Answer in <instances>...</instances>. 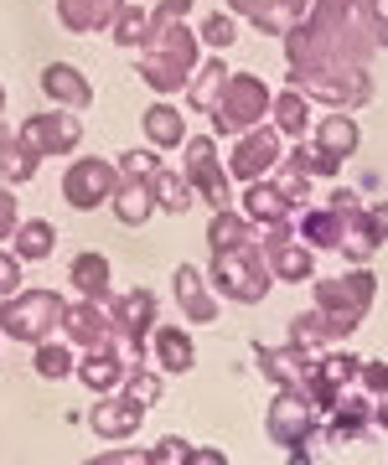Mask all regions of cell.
<instances>
[{"label": "cell", "instance_id": "32", "mask_svg": "<svg viewBox=\"0 0 388 465\" xmlns=\"http://www.w3.org/2000/svg\"><path fill=\"white\" fill-rule=\"evenodd\" d=\"M373 424V403L368 399H337V409H332V440H357V434Z\"/></svg>", "mask_w": 388, "mask_h": 465}, {"label": "cell", "instance_id": "46", "mask_svg": "<svg viewBox=\"0 0 388 465\" xmlns=\"http://www.w3.org/2000/svg\"><path fill=\"white\" fill-rule=\"evenodd\" d=\"M357 382H363L368 393H388V367L383 362H363V357H357Z\"/></svg>", "mask_w": 388, "mask_h": 465}, {"label": "cell", "instance_id": "31", "mask_svg": "<svg viewBox=\"0 0 388 465\" xmlns=\"http://www.w3.org/2000/svg\"><path fill=\"white\" fill-rule=\"evenodd\" d=\"M316 145L326 150V155H342V161H347V155L357 150L353 114H326V119H321V124H316Z\"/></svg>", "mask_w": 388, "mask_h": 465}, {"label": "cell", "instance_id": "23", "mask_svg": "<svg viewBox=\"0 0 388 465\" xmlns=\"http://www.w3.org/2000/svg\"><path fill=\"white\" fill-rule=\"evenodd\" d=\"M124 372H130V367H124V357H119L114 347H94L84 362H78V378H84V388H94V393L119 388V382H124Z\"/></svg>", "mask_w": 388, "mask_h": 465}, {"label": "cell", "instance_id": "39", "mask_svg": "<svg viewBox=\"0 0 388 465\" xmlns=\"http://www.w3.org/2000/svg\"><path fill=\"white\" fill-rule=\"evenodd\" d=\"M290 166L305 171V176H337L342 155H326L321 145H295V150H290Z\"/></svg>", "mask_w": 388, "mask_h": 465}, {"label": "cell", "instance_id": "19", "mask_svg": "<svg viewBox=\"0 0 388 465\" xmlns=\"http://www.w3.org/2000/svg\"><path fill=\"white\" fill-rule=\"evenodd\" d=\"M119 11H124V0H57V21L78 36L99 32V26H114Z\"/></svg>", "mask_w": 388, "mask_h": 465}, {"label": "cell", "instance_id": "22", "mask_svg": "<svg viewBox=\"0 0 388 465\" xmlns=\"http://www.w3.org/2000/svg\"><path fill=\"white\" fill-rule=\"evenodd\" d=\"M140 419H145V409H140V403L109 399V403H94L88 424H94V434H99V440H130V434L140 430Z\"/></svg>", "mask_w": 388, "mask_h": 465}, {"label": "cell", "instance_id": "27", "mask_svg": "<svg viewBox=\"0 0 388 465\" xmlns=\"http://www.w3.org/2000/svg\"><path fill=\"white\" fill-rule=\"evenodd\" d=\"M36 166H42V161H36L32 150L21 145V134H5V130H0V182H5V186L32 182Z\"/></svg>", "mask_w": 388, "mask_h": 465}, {"label": "cell", "instance_id": "34", "mask_svg": "<svg viewBox=\"0 0 388 465\" xmlns=\"http://www.w3.org/2000/svg\"><path fill=\"white\" fill-rule=\"evenodd\" d=\"M57 249V228H52V223H42V217H36V223H16V259H47V253Z\"/></svg>", "mask_w": 388, "mask_h": 465}, {"label": "cell", "instance_id": "20", "mask_svg": "<svg viewBox=\"0 0 388 465\" xmlns=\"http://www.w3.org/2000/svg\"><path fill=\"white\" fill-rule=\"evenodd\" d=\"M290 213H295V202L280 192V186H270L264 176L259 182H249V197H244V217H254V223H264V228H290Z\"/></svg>", "mask_w": 388, "mask_h": 465}, {"label": "cell", "instance_id": "1", "mask_svg": "<svg viewBox=\"0 0 388 465\" xmlns=\"http://www.w3.org/2000/svg\"><path fill=\"white\" fill-rule=\"evenodd\" d=\"M197 73V36L186 32L176 16H155L151 11V32L140 42V78L155 94H182Z\"/></svg>", "mask_w": 388, "mask_h": 465}, {"label": "cell", "instance_id": "40", "mask_svg": "<svg viewBox=\"0 0 388 465\" xmlns=\"http://www.w3.org/2000/svg\"><path fill=\"white\" fill-rule=\"evenodd\" d=\"M36 372L42 378H73L78 372V362H73V351L68 347H52V341H36Z\"/></svg>", "mask_w": 388, "mask_h": 465}, {"label": "cell", "instance_id": "4", "mask_svg": "<svg viewBox=\"0 0 388 465\" xmlns=\"http://www.w3.org/2000/svg\"><path fill=\"white\" fill-rule=\"evenodd\" d=\"M213 280L228 300L238 305H259L270 295V259L259 243H238V249H213Z\"/></svg>", "mask_w": 388, "mask_h": 465}, {"label": "cell", "instance_id": "26", "mask_svg": "<svg viewBox=\"0 0 388 465\" xmlns=\"http://www.w3.org/2000/svg\"><path fill=\"white\" fill-rule=\"evenodd\" d=\"M270 114H274V130L290 134V140H301L311 130V104H305L301 88H285V94H274L270 99Z\"/></svg>", "mask_w": 388, "mask_h": 465}, {"label": "cell", "instance_id": "33", "mask_svg": "<svg viewBox=\"0 0 388 465\" xmlns=\"http://www.w3.org/2000/svg\"><path fill=\"white\" fill-rule=\"evenodd\" d=\"M223 84H228V67H223L218 57H213L207 67H197V73H192V84H186L192 109H207V114H213V104L223 99Z\"/></svg>", "mask_w": 388, "mask_h": 465}, {"label": "cell", "instance_id": "49", "mask_svg": "<svg viewBox=\"0 0 388 465\" xmlns=\"http://www.w3.org/2000/svg\"><path fill=\"white\" fill-rule=\"evenodd\" d=\"M305 182H311V176H305V171L285 166V171H280V182H274V186H280V192H285L290 202H305Z\"/></svg>", "mask_w": 388, "mask_h": 465}, {"label": "cell", "instance_id": "52", "mask_svg": "<svg viewBox=\"0 0 388 465\" xmlns=\"http://www.w3.org/2000/svg\"><path fill=\"white\" fill-rule=\"evenodd\" d=\"M186 465H223V455H218V450H192V460H186Z\"/></svg>", "mask_w": 388, "mask_h": 465}, {"label": "cell", "instance_id": "14", "mask_svg": "<svg viewBox=\"0 0 388 465\" xmlns=\"http://www.w3.org/2000/svg\"><path fill=\"white\" fill-rule=\"evenodd\" d=\"M342 213V238H337V253L342 259H353V264H368L373 253L383 249V232H378V223H373L368 207H337Z\"/></svg>", "mask_w": 388, "mask_h": 465}, {"label": "cell", "instance_id": "6", "mask_svg": "<svg viewBox=\"0 0 388 465\" xmlns=\"http://www.w3.org/2000/svg\"><path fill=\"white\" fill-rule=\"evenodd\" d=\"M57 326H63V295H52V290H16L0 305V331L16 336V341H32L36 347Z\"/></svg>", "mask_w": 388, "mask_h": 465}, {"label": "cell", "instance_id": "21", "mask_svg": "<svg viewBox=\"0 0 388 465\" xmlns=\"http://www.w3.org/2000/svg\"><path fill=\"white\" fill-rule=\"evenodd\" d=\"M109 202H114V217L124 228H140V223H151V213H155V192H151L145 176H119Z\"/></svg>", "mask_w": 388, "mask_h": 465}, {"label": "cell", "instance_id": "55", "mask_svg": "<svg viewBox=\"0 0 388 465\" xmlns=\"http://www.w3.org/2000/svg\"><path fill=\"white\" fill-rule=\"evenodd\" d=\"M373 424H383V430H388V403H378V409H373Z\"/></svg>", "mask_w": 388, "mask_h": 465}, {"label": "cell", "instance_id": "10", "mask_svg": "<svg viewBox=\"0 0 388 465\" xmlns=\"http://www.w3.org/2000/svg\"><path fill=\"white\" fill-rule=\"evenodd\" d=\"M114 186H119V166L84 155V161H73L68 176H63V197H68V207H78V213H94V207H104V202L114 197Z\"/></svg>", "mask_w": 388, "mask_h": 465}, {"label": "cell", "instance_id": "44", "mask_svg": "<svg viewBox=\"0 0 388 465\" xmlns=\"http://www.w3.org/2000/svg\"><path fill=\"white\" fill-rule=\"evenodd\" d=\"M155 171H161V155L155 150H124L119 155V176H145L151 182Z\"/></svg>", "mask_w": 388, "mask_h": 465}, {"label": "cell", "instance_id": "24", "mask_svg": "<svg viewBox=\"0 0 388 465\" xmlns=\"http://www.w3.org/2000/svg\"><path fill=\"white\" fill-rule=\"evenodd\" d=\"M151 351L161 357L166 372H186V367L197 362V347H192V336H186L182 326H155V331H151Z\"/></svg>", "mask_w": 388, "mask_h": 465}, {"label": "cell", "instance_id": "17", "mask_svg": "<svg viewBox=\"0 0 388 465\" xmlns=\"http://www.w3.org/2000/svg\"><path fill=\"white\" fill-rule=\"evenodd\" d=\"M42 94H47L52 104H63V109H78V114L94 104V84H88V78H84L73 63L42 67Z\"/></svg>", "mask_w": 388, "mask_h": 465}, {"label": "cell", "instance_id": "15", "mask_svg": "<svg viewBox=\"0 0 388 465\" xmlns=\"http://www.w3.org/2000/svg\"><path fill=\"white\" fill-rule=\"evenodd\" d=\"M63 331H68L84 351L114 347V321L99 311V300H78V305H63Z\"/></svg>", "mask_w": 388, "mask_h": 465}, {"label": "cell", "instance_id": "48", "mask_svg": "<svg viewBox=\"0 0 388 465\" xmlns=\"http://www.w3.org/2000/svg\"><path fill=\"white\" fill-rule=\"evenodd\" d=\"M16 290H21V259L16 253H0V300L16 295Z\"/></svg>", "mask_w": 388, "mask_h": 465}, {"label": "cell", "instance_id": "2", "mask_svg": "<svg viewBox=\"0 0 388 465\" xmlns=\"http://www.w3.org/2000/svg\"><path fill=\"white\" fill-rule=\"evenodd\" d=\"M301 21L311 26V36L321 42V52H326V57L368 67V57H373V47H378V42H373L368 21L357 16V0H311Z\"/></svg>", "mask_w": 388, "mask_h": 465}, {"label": "cell", "instance_id": "42", "mask_svg": "<svg viewBox=\"0 0 388 465\" xmlns=\"http://www.w3.org/2000/svg\"><path fill=\"white\" fill-rule=\"evenodd\" d=\"M124 399L140 403V409H151L161 399V378L155 372H124Z\"/></svg>", "mask_w": 388, "mask_h": 465}, {"label": "cell", "instance_id": "56", "mask_svg": "<svg viewBox=\"0 0 388 465\" xmlns=\"http://www.w3.org/2000/svg\"><path fill=\"white\" fill-rule=\"evenodd\" d=\"M0 109H5V88H0Z\"/></svg>", "mask_w": 388, "mask_h": 465}, {"label": "cell", "instance_id": "11", "mask_svg": "<svg viewBox=\"0 0 388 465\" xmlns=\"http://www.w3.org/2000/svg\"><path fill=\"white\" fill-rule=\"evenodd\" d=\"M280 140L285 134L274 130V124H254V130L238 134L234 155H228V176H238V182H259L264 171L280 166Z\"/></svg>", "mask_w": 388, "mask_h": 465}, {"label": "cell", "instance_id": "53", "mask_svg": "<svg viewBox=\"0 0 388 465\" xmlns=\"http://www.w3.org/2000/svg\"><path fill=\"white\" fill-rule=\"evenodd\" d=\"M305 5H311V0H280V11H285L290 21H301V16H305Z\"/></svg>", "mask_w": 388, "mask_h": 465}, {"label": "cell", "instance_id": "28", "mask_svg": "<svg viewBox=\"0 0 388 465\" xmlns=\"http://www.w3.org/2000/svg\"><path fill=\"white\" fill-rule=\"evenodd\" d=\"M254 357L264 367V378H274L280 388H301V351L295 347H264V341H254Z\"/></svg>", "mask_w": 388, "mask_h": 465}, {"label": "cell", "instance_id": "36", "mask_svg": "<svg viewBox=\"0 0 388 465\" xmlns=\"http://www.w3.org/2000/svg\"><path fill=\"white\" fill-rule=\"evenodd\" d=\"M234 5V16H249L259 32H270V36H280L290 26V16L280 11V0H228Z\"/></svg>", "mask_w": 388, "mask_h": 465}, {"label": "cell", "instance_id": "50", "mask_svg": "<svg viewBox=\"0 0 388 465\" xmlns=\"http://www.w3.org/2000/svg\"><path fill=\"white\" fill-rule=\"evenodd\" d=\"M16 197H11V186L0 182V238H11V232H16Z\"/></svg>", "mask_w": 388, "mask_h": 465}, {"label": "cell", "instance_id": "12", "mask_svg": "<svg viewBox=\"0 0 388 465\" xmlns=\"http://www.w3.org/2000/svg\"><path fill=\"white\" fill-rule=\"evenodd\" d=\"M186 186L207 197L213 207H228V171L218 166V145L207 140V134H186Z\"/></svg>", "mask_w": 388, "mask_h": 465}, {"label": "cell", "instance_id": "5", "mask_svg": "<svg viewBox=\"0 0 388 465\" xmlns=\"http://www.w3.org/2000/svg\"><path fill=\"white\" fill-rule=\"evenodd\" d=\"M290 84L301 88L305 99L337 104V109H363V104L373 99V78H368V67H357V63L301 67V73H290Z\"/></svg>", "mask_w": 388, "mask_h": 465}, {"label": "cell", "instance_id": "45", "mask_svg": "<svg viewBox=\"0 0 388 465\" xmlns=\"http://www.w3.org/2000/svg\"><path fill=\"white\" fill-rule=\"evenodd\" d=\"M145 460L151 465H186L192 460V445L186 440H161L155 450H145Z\"/></svg>", "mask_w": 388, "mask_h": 465}, {"label": "cell", "instance_id": "41", "mask_svg": "<svg viewBox=\"0 0 388 465\" xmlns=\"http://www.w3.org/2000/svg\"><path fill=\"white\" fill-rule=\"evenodd\" d=\"M145 32H151V16H145V11H135V5H124V11H119V21H114V42H119V47H140V42H145Z\"/></svg>", "mask_w": 388, "mask_h": 465}, {"label": "cell", "instance_id": "18", "mask_svg": "<svg viewBox=\"0 0 388 465\" xmlns=\"http://www.w3.org/2000/svg\"><path fill=\"white\" fill-rule=\"evenodd\" d=\"M176 305H182V316L197 321V326H213V321H218V300H213V290H207L197 264L176 269Z\"/></svg>", "mask_w": 388, "mask_h": 465}, {"label": "cell", "instance_id": "25", "mask_svg": "<svg viewBox=\"0 0 388 465\" xmlns=\"http://www.w3.org/2000/svg\"><path fill=\"white\" fill-rule=\"evenodd\" d=\"M140 124H145V140H151L155 150L186 145V119L176 114V109H171L166 99H161V104H151V109H145V119H140Z\"/></svg>", "mask_w": 388, "mask_h": 465}, {"label": "cell", "instance_id": "54", "mask_svg": "<svg viewBox=\"0 0 388 465\" xmlns=\"http://www.w3.org/2000/svg\"><path fill=\"white\" fill-rule=\"evenodd\" d=\"M368 213H373V223H378V232L388 238V202H378V207H368Z\"/></svg>", "mask_w": 388, "mask_h": 465}, {"label": "cell", "instance_id": "51", "mask_svg": "<svg viewBox=\"0 0 388 465\" xmlns=\"http://www.w3.org/2000/svg\"><path fill=\"white\" fill-rule=\"evenodd\" d=\"M186 11H192V0H161V5H155V16H176V21H182Z\"/></svg>", "mask_w": 388, "mask_h": 465}, {"label": "cell", "instance_id": "7", "mask_svg": "<svg viewBox=\"0 0 388 465\" xmlns=\"http://www.w3.org/2000/svg\"><path fill=\"white\" fill-rule=\"evenodd\" d=\"M270 88L259 84L254 73H228V84H223V99L213 104V130L223 134H244L254 124H264L270 114Z\"/></svg>", "mask_w": 388, "mask_h": 465}, {"label": "cell", "instance_id": "30", "mask_svg": "<svg viewBox=\"0 0 388 465\" xmlns=\"http://www.w3.org/2000/svg\"><path fill=\"white\" fill-rule=\"evenodd\" d=\"M290 347L301 351V357H321V351H332V331H326L321 311H305V316L290 321Z\"/></svg>", "mask_w": 388, "mask_h": 465}, {"label": "cell", "instance_id": "3", "mask_svg": "<svg viewBox=\"0 0 388 465\" xmlns=\"http://www.w3.org/2000/svg\"><path fill=\"white\" fill-rule=\"evenodd\" d=\"M373 300H378V280H373L368 269H353L342 280H316V311L326 321L332 341L357 331V321L373 311Z\"/></svg>", "mask_w": 388, "mask_h": 465}, {"label": "cell", "instance_id": "29", "mask_svg": "<svg viewBox=\"0 0 388 465\" xmlns=\"http://www.w3.org/2000/svg\"><path fill=\"white\" fill-rule=\"evenodd\" d=\"M73 284L84 290V300L109 305V259H104V253H78V259H73Z\"/></svg>", "mask_w": 388, "mask_h": 465}, {"label": "cell", "instance_id": "16", "mask_svg": "<svg viewBox=\"0 0 388 465\" xmlns=\"http://www.w3.org/2000/svg\"><path fill=\"white\" fill-rule=\"evenodd\" d=\"M264 249V259H270V274L274 280H290V284H301V280H311V249L305 243H295L290 238V228H270V238L259 243Z\"/></svg>", "mask_w": 388, "mask_h": 465}, {"label": "cell", "instance_id": "37", "mask_svg": "<svg viewBox=\"0 0 388 465\" xmlns=\"http://www.w3.org/2000/svg\"><path fill=\"white\" fill-rule=\"evenodd\" d=\"M151 192H155V207H166V213H186V207H192V186H186V176H171L166 166L151 176Z\"/></svg>", "mask_w": 388, "mask_h": 465}, {"label": "cell", "instance_id": "9", "mask_svg": "<svg viewBox=\"0 0 388 465\" xmlns=\"http://www.w3.org/2000/svg\"><path fill=\"white\" fill-rule=\"evenodd\" d=\"M264 430H270L274 445L285 450H301L311 434H316V409H311V399H305L301 388H280L270 403V419H264Z\"/></svg>", "mask_w": 388, "mask_h": 465}, {"label": "cell", "instance_id": "35", "mask_svg": "<svg viewBox=\"0 0 388 465\" xmlns=\"http://www.w3.org/2000/svg\"><path fill=\"white\" fill-rule=\"evenodd\" d=\"M301 238L311 243V249H337V238H342V213H337V207L305 213V217H301Z\"/></svg>", "mask_w": 388, "mask_h": 465}, {"label": "cell", "instance_id": "47", "mask_svg": "<svg viewBox=\"0 0 388 465\" xmlns=\"http://www.w3.org/2000/svg\"><path fill=\"white\" fill-rule=\"evenodd\" d=\"M203 36H207V47H228L234 42V16H207V26H203Z\"/></svg>", "mask_w": 388, "mask_h": 465}, {"label": "cell", "instance_id": "38", "mask_svg": "<svg viewBox=\"0 0 388 465\" xmlns=\"http://www.w3.org/2000/svg\"><path fill=\"white\" fill-rule=\"evenodd\" d=\"M207 238H213V249H238V243H249V217H244V213H228V207H223V213L213 217Z\"/></svg>", "mask_w": 388, "mask_h": 465}, {"label": "cell", "instance_id": "8", "mask_svg": "<svg viewBox=\"0 0 388 465\" xmlns=\"http://www.w3.org/2000/svg\"><path fill=\"white\" fill-rule=\"evenodd\" d=\"M84 140V114L78 109H52V114H32L21 124V145L32 150L36 161H47V155H68L73 145Z\"/></svg>", "mask_w": 388, "mask_h": 465}, {"label": "cell", "instance_id": "13", "mask_svg": "<svg viewBox=\"0 0 388 465\" xmlns=\"http://www.w3.org/2000/svg\"><path fill=\"white\" fill-rule=\"evenodd\" d=\"M109 311H114V336H124L130 362H140L145 357V341L155 331V295L151 290H130L124 300H109Z\"/></svg>", "mask_w": 388, "mask_h": 465}, {"label": "cell", "instance_id": "43", "mask_svg": "<svg viewBox=\"0 0 388 465\" xmlns=\"http://www.w3.org/2000/svg\"><path fill=\"white\" fill-rule=\"evenodd\" d=\"M357 16L368 21V32L378 47H388V0H357Z\"/></svg>", "mask_w": 388, "mask_h": 465}]
</instances>
